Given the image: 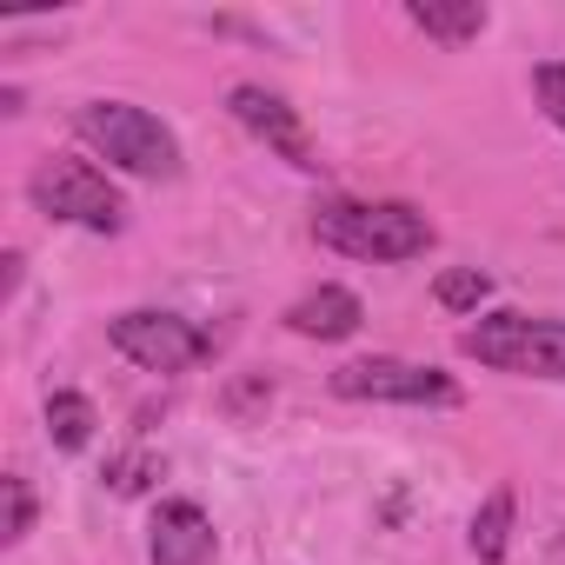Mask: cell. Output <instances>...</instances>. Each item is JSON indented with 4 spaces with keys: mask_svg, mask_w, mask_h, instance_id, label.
Listing matches in <instances>:
<instances>
[{
    "mask_svg": "<svg viewBox=\"0 0 565 565\" xmlns=\"http://www.w3.org/2000/svg\"><path fill=\"white\" fill-rule=\"evenodd\" d=\"M532 94H539L545 120L565 134V61H545V67H532Z\"/></svg>",
    "mask_w": 565,
    "mask_h": 565,
    "instance_id": "cell-15",
    "label": "cell"
},
{
    "mask_svg": "<svg viewBox=\"0 0 565 565\" xmlns=\"http://www.w3.org/2000/svg\"><path fill=\"white\" fill-rule=\"evenodd\" d=\"M226 107H233V120H239L246 134L273 140L294 167H313V160H307V140H300V120H294V107L279 100V94H266V87H233V100H226Z\"/></svg>",
    "mask_w": 565,
    "mask_h": 565,
    "instance_id": "cell-8",
    "label": "cell"
},
{
    "mask_svg": "<svg viewBox=\"0 0 565 565\" xmlns=\"http://www.w3.org/2000/svg\"><path fill=\"white\" fill-rule=\"evenodd\" d=\"M34 206L47 220H67V226H87V233H120L127 220V200L114 193L107 173H94L87 160H47L34 180H28Z\"/></svg>",
    "mask_w": 565,
    "mask_h": 565,
    "instance_id": "cell-4",
    "label": "cell"
},
{
    "mask_svg": "<svg viewBox=\"0 0 565 565\" xmlns=\"http://www.w3.org/2000/svg\"><path fill=\"white\" fill-rule=\"evenodd\" d=\"M340 399H393V406H459V386L439 366H413V360H353L333 373Z\"/></svg>",
    "mask_w": 565,
    "mask_h": 565,
    "instance_id": "cell-6",
    "label": "cell"
},
{
    "mask_svg": "<svg viewBox=\"0 0 565 565\" xmlns=\"http://www.w3.org/2000/svg\"><path fill=\"white\" fill-rule=\"evenodd\" d=\"M313 239L347 259H419L433 246V220L406 200H333L313 213Z\"/></svg>",
    "mask_w": 565,
    "mask_h": 565,
    "instance_id": "cell-1",
    "label": "cell"
},
{
    "mask_svg": "<svg viewBox=\"0 0 565 565\" xmlns=\"http://www.w3.org/2000/svg\"><path fill=\"white\" fill-rule=\"evenodd\" d=\"M433 294H439L446 313H479L486 294H492V279H486L479 266H452V273H439V287H433Z\"/></svg>",
    "mask_w": 565,
    "mask_h": 565,
    "instance_id": "cell-13",
    "label": "cell"
},
{
    "mask_svg": "<svg viewBox=\"0 0 565 565\" xmlns=\"http://www.w3.org/2000/svg\"><path fill=\"white\" fill-rule=\"evenodd\" d=\"M81 134L120 173H140V180H173L180 173V140L134 100H87L81 107Z\"/></svg>",
    "mask_w": 565,
    "mask_h": 565,
    "instance_id": "cell-3",
    "label": "cell"
},
{
    "mask_svg": "<svg viewBox=\"0 0 565 565\" xmlns=\"http://www.w3.org/2000/svg\"><path fill=\"white\" fill-rule=\"evenodd\" d=\"M459 353L512 373V380H565V320H525V313H486L459 333Z\"/></svg>",
    "mask_w": 565,
    "mask_h": 565,
    "instance_id": "cell-2",
    "label": "cell"
},
{
    "mask_svg": "<svg viewBox=\"0 0 565 565\" xmlns=\"http://www.w3.org/2000/svg\"><path fill=\"white\" fill-rule=\"evenodd\" d=\"M360 320H366V307H360V294H347V287H313L307 300L287 307V327H294L300 340H353Z\"/></svg>",
    "mask_w": 565,
    "mask_h": 565,
    "instance_id": "cell-9",
    "label": "cell"
},
{
    "mask_svg": "<svg viewBox=\"0 0 565 565\" xmlns=\"http://www.w3.org/2000/svg\"><path fill=\"white\" fill-rule=\"evenodd\" d=\"M213 558V519L193 499H167L153 512V565H206Z\"/></svg>",
    "mask_w": 565,
    "mask_h": 565,
    "instance_id": "cell-7",
    "label": "cell"
},
{
    "mask_svg": "<svg viewBox=\"0 0 565 565\" xmlns=\"http://www.w3.org/2000/svg\"><path fill=\"white\" fill-rule=\"evenodd\" d=\"M466 545H472V558H479V565H499V558H505V545H512V486L486 492V505L472 512Z\"/></svg>",
    "mask_w": 565,
    "mask_h": 565,
    "instance_id": "cell-10",
    "label": "cell"
},
{
    "mask_svg": "<svg viewBox=\"0 0 565 565\" xmlns=\"http://www.w3.org/2000/svg\"><path fill=\"white\" fill-rule=\"evenodd\" d=\"M413 28L419 34H433V41H479L486 34V8H479V0H466V8H439V0H413Z\"/></svg>",
    "mask_w": 565,
    "mask_h": 565,
    "instance_id": "cell-11",
    "label": "cell"
},
{
    "mask_svg": "<svg viewBox=\"0 0 565 565\" xmlns=\"http://www.w3.org/2000/svg\"><path fill=\"white\" fill-rule=\"evenodd\" d=\"M266 399H273V386H266V380H253V386H233V399H226V406H233V413H246V406H266Z\"/></svg>",
    "mask_w": 565,
    "mask_h": 565,
    "instance_id": "cell-17",
    "label": "cell"
},
{
    "mask_svg": "<svg viewBox=\"0 0 565 565\" xmlns=\"http://www.w3.org/2000/svg\"><path fill=\"white\" fill-rule=\"evenodd\" d=\"M107 340H114L134 366H147V373H186V366H200V360L213 353V340H206L193 320H180V313H153V307L120 313V320L107 327Z\"/></svg>",
    "mask_w": 565,
    "mask_h": 565,
    "instance_id": "cell-5",
    "label": "cell"
},
{
    "mask_svg": "<svg viewBox=\"0 0 565 565\" xmlns=\"http://www.w3.org/2000/svg\"><path fill=\"white\" fill-rule=\"evenodd\" d=\"M94 426H100V413H94L87 393H47V439L61 452H81L94 439Z\"/></svg>",
    "mask_w": 565,
    "mask_h": 565,
    "instance_id": "cell-12",
    "label": "cell"
},
{
    "mask_svg": "<svg viewBox=\"0 0 565 565\" xmlns=\"http://www.w3.org/2000/svg\"><path fill=\"white\" fill-rule=\"evenodd\" d=\"M0 492H8V525H0V539L21 545L34 532V492H28V479H0Z\"/></svg>",
    "mask_w": 565,
    "mask_h": 565,
    "instance_id": "cell-16",
    "label": "cell"
},
{
    "mask_svg": "<svg viewBox=\"0 0 565 565\" xmlns=\"http://www.w3.org/2000/svg\"><path fill=\"white\" fill-rule=\"evenodd\" d=\"M153 479H160V459H153V452H120V459L107 466V486H114L120 499H134V492H147Z\"/></svg>",
    "mask_w": 565,
    "mask_h": 565,
    "instance_id": "cell-14",
    "label": "cell"
}]
</instances>
